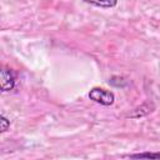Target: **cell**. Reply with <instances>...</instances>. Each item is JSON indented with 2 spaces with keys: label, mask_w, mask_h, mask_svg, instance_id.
Returning <instances> with one entry per match:
<instances>
[{
  "label": "cell",
  "mask_w": 160,
  "mask_h": 160,
  "mask_svg": "<svg viewBox=\"0 0 160 160\" xmlns=\"http://www.w3.org/2000/svg\"><path fill=\"white\" fill-rule=\"evenodd\" d=\"M109 82L114 86H125L126 85V80L124 78H120V76H112Z\"/></svg>",
  "instance_id": "52a82bcc"
},
{
  "label": "cell",
  "mask_w": 160,
  "mask_h": 160,
  "mask_svg": "<svg viewBox=\"0 0 160 160\" xmlns=\"http://www.w3.org/2000/svg\"><path fill=\"white\" fill-rule=\"evenodd\" d=\"M10 128V120L2 115H0V134L5 132Z\"/></svg>",
  "instance_id": "8992f818"
},
{
  "label": "cell",
  "mask_w": 160,
  "mask_h": 160,
  "mask_svg": "<svg viewBox=\"0 0 160 160\" xmlns=\"http://www.w3.org/2000/svg\"><path fill=\"white\" fill-rule=\"evenodd\" d=\"M154 109H155V106H154L152 102H145V104H142V105L135 108V109L128 115V118H131V119H139V118H142V116L150 114L151 111H154Z\"/></svg>",
  "instance_id": "3957f363"
},
{
  "label": "cell",
  "mask_w": 160,
  "mask_h": 160,
  "mask_svg": "<svg viewBox=\"0 0 160 160\" xmlns=\"http://www.w3.org/2000/svg\"><path fill=\"white\" fill-rule=\"evenodd\" d=\"M131 159H135V160H158L159 159V152H150V151H145V152H140V154H131L129 155Z\"/></svg>",
  "instance_id": "277c9868"
},
{
  "label": "cell",
  "mask_w": 160,
  "mask_h": 160,
  "mask_svg": "<svg viewBox=\"0 0 160 160\" xmlns=\"http://www.w3.org/2000/svg\"><path fill=\"white\" fill-rule=\"evenodd\" d=\"M89 98H90V100H92L98 104H101L104 106L112 105L114 100H115L114 92L110 90L102 89V88H92L89 92Z\"/></svg>",
  "instance_id": "6da1fadb"
},
{
  "label": "cell",
  "mask_w": 160,
  "mask_h": 160,
  "mask_svg": "<svg viewBox=\"0 0 160 160\" xmlns=\"http://www.w3.org/2000/svg\"><path fill=\"white\" fill-rule=\"evenodd\" d=\"M86 4H90V5H92V6H98V8H112V6H115L118 2L116 1H110V0H108V1H85Z\"/></svg>",
  "instance_id": "5b68a950"
},
{
  "label": "cell",
  "mask_w": 160,
  "mask_h": 160,
  "mask_svg": "<svg viewBox=\"0 0 160 160\" xmlns=\"http://www.w3.org/2000/svg\"><path fill=\"white\" fill-rule=\"evenodd\" d=\"M16 85V74L12 69L0 64V90L10 91Z\"/></svg>",
  "instance_id": "7a4b0ae2"
}]
</instances>
